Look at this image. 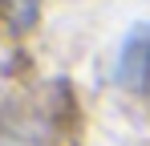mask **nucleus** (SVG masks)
<instances>
[{
  "label": "nucleus",
  "mask_w": 150,
  "mask_h": 146,
  "mask_svg": "<svg viewBox=\"0 0 150 146\" xmlns=\"http://www.w3.org/2000/svg\"><path fill=\"white\" fill-rule=\"evenodd\" d=\"M114 81H118V89L134 97H150V21L134 24L126 33L118 61H114Z\"/></svg>",
  "instance_id": "obj_1"
},
{
  "label": "nucleus",
  "mask_w": 150,
  "mask_h": 146,
  "mask_svg": "<svg viewBox=\"0 0 150 146\" xmlns=\"http://www.w3.org/2000/svg\"><path fill=\"white\" fill-rule=\"evenodd\" d=\"M4 16L12 33H28L41 16V0H4Z\"/></svg>",
  "instance_id": "obj_2"
}]
</instances>
